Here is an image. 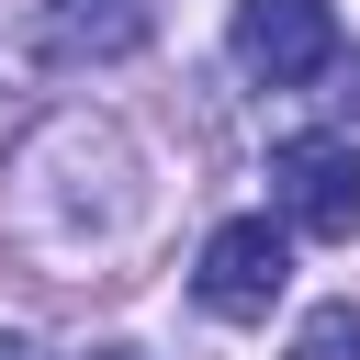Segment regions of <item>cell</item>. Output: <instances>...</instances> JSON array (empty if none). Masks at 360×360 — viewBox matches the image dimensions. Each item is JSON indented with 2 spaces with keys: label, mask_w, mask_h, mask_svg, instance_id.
<instances>
[{
  "label": "cell",
  "mask_w": 360,
  "mask_h": 360,
  "mask_svg": "<svg viewBox=\"0 0 360 360\" xmlns=\"http://www.w3.org/2000/svg\"><path fill=\"white\" fill-rule=\"evenodd\" d=\"M281 281H292V225H270V214H236V225H214V236H202V270H191L202 315H225V326H259V315L281 304Z\"/></svg>",
  "instance_id": "cell-1"
},
{
  "label": "cell",
  "mask_w": 360,
  "mask_h": 360,
  "mask_svg": "<svg viewBox=\"0 0 360 360\" xmlns=\"http://www.w3.org/2000/svg\"><path fill=\"white\" fill-rule=\"evenodd\" d=\"M225 45H236V68H248L259 90H304V79H326V68L349 56L326 0H236Z\"/></svg>",
  "instance_id": "cell-2"
},
{
  "label": "cell",
  "mask_w": 360,
  "mask_h": 360,
  "mask_svg": "<svg viewBox=\"0 0 360 360\" xmlns=\"http://www.w3.org/2000/svg\"><path fill=\"white\" fill-rule=\"evenodd\" d=\"M270 191H281V225L315 236V248H349L360 236V146L349 135H292L270 158Z\"/></svg>",
  "instance_id": "cell-3"
},
{
  "label": "cell",
  "mask_w": 360,
  "mask_h": 360,
  "mask_svg": "<svg viewBox=\"0 0 360 360\" xmlns=\"http://www.w3.org/2000/svg\"><path fill=\"white\" fill-rule=\"evenodd\" d=\"M158 34V0H68L45 22V56H124Z\"/></svg>",
  "instance_id": "cell-4"
},
{
  "label": "cell",
  "mask_w": 360,
  "mask_h": 360,
  "mask_svg": "<svg viewBox=\"0 0 360 360\" xmlns=\"http://www.w3.org/2000/svg\"><path fill=\"white\" fill-rule=\"evenodd\" d=\"M292 360H360V304H315L292 326Z\"/></svg>",
  "instance_id": "cell-5"
},
{
  "label": "cell",
  "mask_w": 360,
  "mask_h": 360,
  "mask_svg": "<svg viewBox=\"0 0 360 360\" xmlns=\"http://www.w3.org/2000/svg\"><path fill=\"white\" fill-rule=\"evenodd\" d=\"M0 360H45V349H34V338H0Z\"/></svg>",
  "instance_id": "cell-6"
}]
</instances>
